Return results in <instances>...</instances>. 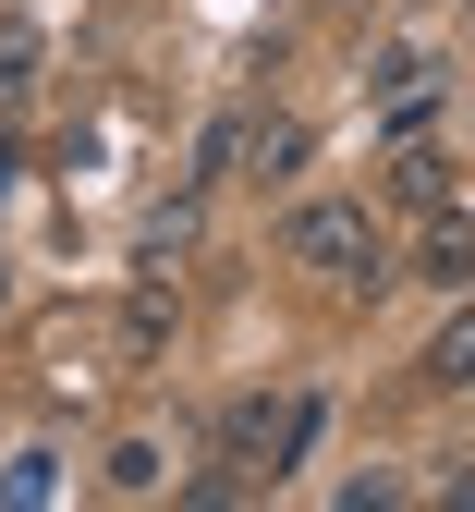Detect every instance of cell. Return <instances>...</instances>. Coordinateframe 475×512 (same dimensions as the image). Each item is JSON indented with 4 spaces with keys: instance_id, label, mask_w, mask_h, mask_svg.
I'll return each instance as SVG.
<instances>
[{
    "instance_id": "1",
    "label": "cell",
    "mask_w": 475,
    "mask_h": 512,
    "mask_svg": "<svg viewBox=\"0 0 475 512\" xmlns=\"http://www.w3.org/2000/svg\"><path fill=\"white\" fill-rule=\"evenodd\" d=\"M281 256H293V269H317V281H378V269H390L366 196H305V208L281 220Z\"/></svg>"
},
{
    "instance_id": "2",
    "label": "cell",
    "mask_w": 475,
    "mask_h": 512,
    "mask_svg": "<svg viewBox=\"0 0 475 512\" xmlns=\"http://www.w3.org/2000/svg\"><path fill=\"white\" fill-rule=\"evenodd\" d=\"M305 439H317V391H244V403H220V464L281 476Z\"/></svg>"
},
{
    "instance_id": "3",
    "label": "cell",
    "mask_w": 475,
    "mask_h": 512,
    "mask_svg": "<svg viewBox=\"0 0 475 512\" xmlns=\"http://www.w3.org/2000/svg\"><path fill=\"white\" fill-rule=\"evenodd\" d=\"M171 317H183V293H171V269H147L122 293V366H159L171 354Z\"/></svg>"
},
{
    "instance_id": "4",
    "label": "cell",
    "mask_w": 475,
    "mask_h": 512,
    "mask_svg": "<svg viewBox=\"0 0 475 512\" xmlns=\"http://www.w3.org/2000/svg\"><path fill=\"white\" fill-rule=\"evenodd\" d=\"M415 281L475 293V220H427V244H415Z\"/></svg>"
},
{
    "instance_id": "5",
    "label": "cell",
    "mask_w": 475,
    "mask_h": 512,
    "mask_svg": "<svg viewBox=\"0 0 475 512\" xmlns=\"http://www.w3.org/2000/svg\"><path fill=\"white\" fill-rule=\"evenodd\" d=\"M427 378H439V391H475V293H451L439 342H427Z\"/></svg>"
},
{
    "instance_id": "6",
    "label": "cell",
    "mask_w": 475,
    "mask_h": 512,
    "mask_svg": "<svg viewBox=\"0 0 475 512\" xmlns=\"http://www.w3.org/2000/svg\"><path fill=\"white\" fill-rule=\"evenodd\" d=\"M98 476H110L122 500H159V488H171V452H159L147 427H134V439H110V464H98Z\"/></svg>"
},
{
    "instance_id": "7",
    "label": "cell",
    "mask_w": 475,
    "mask_h": 512,
    "mask_svg": "<svg viewBox=\"0 0 475 512\" xmlns=\"http://www.w3.org/2000/svg\"><path fill=\"white\" fill-rule=\"evenodd\" d=\"M390 196H402V208H451V159H439V147H402V159H390Z\"/></svg>"
},
{
    "instance_id": "8",
    "label": "cell",
    "mask_w": 475,
    "mask_h": 512,
    "mask_svg": "<svg viewBox=\"0 0 475 512\" xmlns=\"http://www.w3.org/2000/svg\"><path fill=\"white\" fill-rule=\"evenodd\" d=\"M25 86H37V25L13 13V25H0V110H13Z\"/></svg>"
},
{
    "instance_id": "9",
    "label": "cell",
    "mask_w": 475,
    "mask_h": 512,
    "mask_svg": "<svg viewBox=\"0 0 475 512\" xmlns=\"http://www.w3.org/2000/svg\"><path fill=\"white\" fill-rule=\"evenodd\" d=\"M183 244H195V196H171V208L147 220V244H134V256H147V269H171V256H183Z\"/></svg>"
},
{
    "instance_id": "10",
    "label": "cell",
    "mask_w": 475,
    "mask_h": 512,
    "mask_svg": "<svg viewBox=\"0 0 475 512\" xmlns=\"http://www.w3.org/2000/svg\"><path fill=\"white\" fill-rule=\"evenodd\" d=\"M49 464H61V452H13V476H0V500H49V488H61Z\"/></svg>"
},
{
    "instance_id": "11",
    "label": "cell",
    "mask_w": 475,
    "mask_h": 512,
    "mask_svg": "<svg viewBox=\"0 0 475 512\" xmlns=\"http://www.w3.org/2000/svg\"><path fill=\"white\" fill-rule=\"evenodd\" d=\"M451 500H463V512H475V452H463V464H451Z\"/></svg>"
},
{
    "instance_id": "12",
    "label": "cell",
    "mask_w": 475,
    "mask_h": 512,
    "mask_svg": "<svg viewBox=\"0 0 475 512\" xmlns=\"http://www.w3.org/2000/svg\"><path fill=\"white\" fill-rule=\"evenodd\" d=\"M0 293H13V256H0Z\"/></svg>"
}]
</instances>
